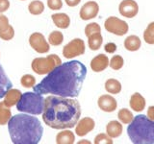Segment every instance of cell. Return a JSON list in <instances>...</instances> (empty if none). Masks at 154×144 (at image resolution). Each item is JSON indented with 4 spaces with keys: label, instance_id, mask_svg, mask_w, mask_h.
I'll use <instances>...</instances> for the list:
<instances>
[{
    "label": "cell",
    "instance_id": "6da1fadb",
    "mask_svg": "<svg viewBox=\"0 0 154 144\" xmlns=\"http://www.w3.org/2000/svg\"><path fill=\"white\" fill-rule=\"evenodd\" d=\"M87 76V67L79 61H70L55 67L33 90L40 94H52L75 98L79 95Z\"/></svg>",
    "mask_w": 154,
    "mask_h": 144
},
{
    "label": "cell",
    "instance_id": "7a4b0ae2",
    "mask_svg": "<svg viewBox=\"0 0 154 144\" xmlns=\"http://www.w3.org/2000/svg\"><path fill=\"white\" fill-rule=\"evenodd\" d=\"M81 116V106L74 98L50 95L45 99L42 119L55 130L73 128Z\"/></svg>",
    "mask_w": 154,
    "mask_h": 144
},
{
    "label": "cell",
    "instance_id": "3957f363",
    "mask_svg": "<svg viewBox=\"0 0 154 144\" xmlns=\"http://www.w3.org/2000/svg\"><path fill=\"white\" fill-rule=\"evenodd\" d=\"M8 130L14 144H38L43 134L40 120L28 113L11 117L8 122Z\"/></svg>",
    "mask_w": 154,
    "mask_h": 144
},
{
    "label": "cell",
    "instance_id": "277c9868",
    "mask_svg": "<svg viewBox=\"0 0 154 144\" xmlns=\"http://www.w3.org/2000/svg\"><path fill=\"white\" fill-rule=\"evenodd\" d=\"M127 134L134 144H154V121L139 114L129 123Z\"/></svg>",
    "mask_w": 154,
    "mask_h": 144
},
{
    "label": "cell",
    "instance_id": "5b68a950",
    "mask_svg": "<svg viewBox=\"0 0 154 144\" xmlns=\"http://www.w3.org/2000/svg\"><path fill=\"white\" fill-rule=\"evenodd\" d=\"M45 99L42 94L37 92H25L21 95L17 104V110L20 112L40 115L43 112Z\"/></svg>",
    "mask_w": 154,
    "mask_h": 144
},
{
    "label": "cell",
    "instance_id": "8992f818",
    "mask_svg": "<svg viewBox=\"0 0 154 144\" xmlns=\"http://www.w3.org/2000/svg\"><path fill=\"white\" fill-rule=\"evenodd\" d=\"M62 64V60L56 54L48 55L45 58H36L32 61L31 67L33 71L38 75L48 74Z\"/></svg>",
    "mask_w": 154,
    "mask_h": 144
},
{
    "label": "cell",
    "instance_id": "52a82bcc",
    "mask_svg": "<svg viewBox=\"0 0 154 144\" xmlns=\"http://www.w3.org/2000/svg\"><path fill=\"white\" fill-rule=\"evenodd\" d=\"M105 30L116 36H124L129 30L127 22L117 16H110L104 22Z\"/></svg>",
    "mask_w": 154,
    "mask_h": 144
},
{
    "label": "cell",
    "instance_id": "ba28073f",
    "mask_svg": "<svg viewBox=\"0 0 154 144\" xmlns=\"http://www.w3.org/2000/svg\"><path fill=\"white\" fill-rule=\"evenodd\" d=\"M86 51V45L81 38H73L63 48V56L66 59H73L75 57L83 55Z\"/></svg>",
    "mask_w": 154,
    "mask_h": 144
},
{
    "label": "cell",
    "instance_id": "9c48e42d",
    "mask_svg": "<svg viewBox=\"0 0 154 144\" xmlns=\"http://www.w3.org/2000/svg\"><path fill=\"white\" fill-rule=\"evenodd\" d=\"M29 44L36 52L43 54V53H47L50 49L49 43L45 40V36L42 33H33L32 35L29 37Z\"/></svg>",
    "mask_w": 154,
    "mask_h": 144
},
{
    "label": "cell",
    "instance_id": "30bf717a",
    "mask_svg": "<svg viewBox=\"0 0 154 144\" xmlns=\"http://www.w3.org/2000/svg\"><path fill=\"white\" fill-rule=\"evenodd\" d=\"M119 12L123 17L133 18L139 13L138 3L135 0H122L119 3Z\"/></svg>",
    "mask_w": 154,
    "mask_h": 144
},
{
    "label": "cell",
    "instance_id": "8fae6325",
    "mask_svg": "<svg viewBox=\"0 0 154 144\" xmlns=\"http://www.w3.org/2000/svg\"><path fill=\"white\" fill-rule=\"evenodd\" d=\"M99 13V5L95 1L86 2L80 9L79 16L82 20H90L97 16Z\"/></svg>",
    "mask_w": 154,
    "mask_h": 144
},
{
    "label": "cell",
    "instance_id": "7c38bea8",
    "mask_svg": "<svg viewBox=\"0 0 154 144\" xmlns=\"http://www.w3.org/2000/svg\"><path fill=\"white\" fill-rule=\"evenodd\" d=\"M95 127V122L91 117H84L81 120H78L76 123L75 133L78 136H85L90 132H91Z\"/></svg>",
    "mask_w": 154,
    "mask_h": 144
},
{
    "label": "cell",
    "instance_id": "4fadbf2b",
    "mask_svg": "<svg viewBox=\"0 0 154 144\" xmlns=\"http://www.w3.org/2000/svg\"><path fill=\"white\" fill-rule=\"evenodd\" d=\"M97 105L101 110L105 112H113L118 108V102L112 95H101L97 100Z\"/></svg>",
    "mask_w": 154,
    "mask_h": 144
},
{
    "label": "cell",
    "instance_id": "5bb4252c",
    "mask_svg": "<svg viewBox=\"0 0 154 144\" xmlns=\"http://www.w3.org/2000/svg\"><path fill=\"white\" fill-rule=\"evenodd\" d=\"M109 66V59L104 54H99L95 56L91 61V68L94 72H101Z\"/></svg>",
    "mask_w": 154,
    "mask_h": 144
},
{
    "label": "cell",
    "instance_id": "9a60e30c",
    "mask_svg": "<svg viewBox=\"0 0 154 144\" xmlns=\"http://www.w3.org/2000/svg\"><path fill=\"white\" fill-rule=\"evenodd\" d=\"M21 91L17 88H10L4 96V104L8 108H11L13 106L17 105L21 97Z\"/></svg>",
    "mask_w": 154,
    "mask_h": 144
},
{
    "label": "cell",
    "instance_id": "2e32d148",
    "mask_svg": "<svg viewBox=\"0 0 154 144\" xmlns=\"http://www.w3.org/2000/svg\"><path fill=\"white\" fill-rule=\"evenodd\" d=\"M146 99H144L143 96L139 92L132 94L129 101L130 107H131V109L134 112H143L144 108H146Z\"/></svg>",
    "mask_w": 154,
    "mask_h": 144
},
{
    "label": "cell",
    "instance_id": "e0dca14e",
    "mask_svg": "<svg viewBox=\"0 0 154 144\" xmlns=\"http://www.w3.org/2000/svg\"><path fill=\"white\" fill-rule=\"evenodd\" d=\"M123 131V127L120 122L117 120H112L107 125H106V134L111 138H117L119 136H122Z\"/></svg>",
    "mask_w": 154,
    "mask_h": 144
},
{
    "label": "cell",
    "instance_id": "ac0fdd59",
    "mask_svg": "<svg viewBox=\"0 0 154 144\" xmlns=\"http://www.w3.org/2000/svg\"><path fill=\"white\" fill-rule=\"evenodd\" d=\"M55 26L60 29H66L70 25V18L65 13H58L51 16Z\"/></svg>",
    "mask_w": 154,
    "mask_h": 144
},
{
    "label": "cell",
    "instance_id": "d6986e66",
    "mask_svg": "<svg viewBox=\"0 0 154 144\" xmlns=\"http://www.w3.org/2000/svg\"><path fill=\"white\" fill-rule=\"evenodd\" d=\"M12 82L10 81L8 76L5 73L2 65L0 64V99L4 98L5 94L10 88H12Z\"/></svg>",
    "mask_w": 154,
    "mask_h": 144
},
{
    "label": "cell",
    "instance_id": "ffe728a7",
    "mask_svg": "<svg viewBox=\"0 0 154 144\" xmlns=\"http://www.w3.org/2000/svg\"><path fill=\"white\" fill-rule=\"evenodd\" d=\"M75 141V136L69 130H65L56 136L57 144H73Z\"/></svg>",
    "mask_w": 154,
    "mask_h": 144
},
{
    "label": "cell",
    "instance_id": "44dd1931",
    "mask_svg": "<svg viewBox=\"0 0 154 144\" xmlns=\"http://www.w3.org/2000/svg\"><path fill=\"white\" fill-rule=\"evenodd\" d=\"M141 45H142L141 40H140V38L138 36H135V35L127 37L124 40L125 49L131 52L139 50L140 48H141Z\"/></svg>",
    "mask_w": 154,
    "mask_h": 144
},
{
    "label": "cell",
    "instance_id": "7402d4cb",
    "mask_svg": "<svg viewBox=\"0 0 154 144\" xmlns=\"http://www.w3.org/2000/svg\"><path fill=\"white\" fill-rule=\"evenodd\" d=\"M103 43V38L101 33H95L88 37V44L91 50L96 51L101 47Z\"/></svg>",
    "mask_w": 154,
    "mask_h": 144
},
{
    "label": "cell",
    "instance_id": "603a6c76",
    "mask_svg": "<svg viewBox=\"0 0 154 144\" xmlns=\"http://www.w3.org/2000/svg\"><path fill=\"white\" fill-rule=\"evenodd\" d=\"M105 89L110 94H119L122 91V84L116 79H108L105 82Z\"/></svg>",
    "mask_w": 154,
    "mask_h": 144
},
{
    "label": "cell",
    "instance_id": "cb8c5ba5",
    "mask_svg": "<svg viewBox=\"0 0 154 144\" xmlns=\"http://www.w3.org/2000/svg\"><path fill=\"white\" fill-rule=\"evenodd\" d=\"M29 13L33 16H38L42 14L45 11V5L41 1V0H34V1L30 2L28 6Z\"/></svg>",
    "mask_w": 154,
    "mask_h": 144
},
{
    "label": "cell",
    "instance_id": "d4e9b609",
    "mask_svg": "<svg viewBox=\"0 0 154 144\" xmlns=\"http://www.w3.org/2000/svg\"><path fill=\"white\" fill-rule=\"evenodd\" d=\"M12 117V112L7 106H5L3 102H0V125L8 124L9 120Z\"/></svg>",
    "mask_w": 154,
    "mask_h": 144
},
{
    "label": "cell",
    "instance_id": "484cf974",
    "mask_svg": "<svg viewBox=\"0 0 154 144\" xmlns=\"http://www.w3.org/2000/svg\"><path fill=\"white\" fill-rule=\"evenodd\" d=\"M64 41V35L60 31H53L48 36V43L52 46H59Z\"/></svg>",
    "mask_w": 154,
    "mask_h": 144
},
{
    "label": "cell",
    "instance_id": "4316f807",
    "mask_svg": "<svg viewBox=\"0 0 154 144\" xmlns=\"http://www.w3.org/2000/svg\"><path fill=\"white\" fill-rule=\"evenodd\" d=\"M118 118L122 124H129L133 120L134 116L131 110L128 109H122L118 112Z\"/></svg>",
    "mask_w": 154,
    "mask_h": 144
},
{
    "label": "cell",
    "instance_id": "83f0119b",
    "mask_svg": "<svg viewBox=\"0 0 154 144\" xmlns=\"http://www.w3.org/2000/svg\"><path fill=\"white\" fill-rule=\"evenodd\" d=\"M143 40L147 44H154V21L150 22L143 32Z\"/></svg>",
    "mask_w": 154,
    "mask_h": 144
},
{
    "label": "cell",
    "instance_id": "f1b7e54d",
    "mask_svg": "<svg viewBox=\"0 0 154 144\" xmlns=\"http://www.w3.org/2000/svg\"><path fill=\"white\" fill-rule=\"evenodd\" d=\"M124 64L123 58L119 55L113 56L112 59L109 61V66L114 70H119L122 68V66Z\"/></svg>",
    "mask_w": 154,
    "mask_h": 144
},
{
    "label": "cell",
    "instance_id": "f546056e",
    "mask_svg": "<svg viewBox=\"0 0 154 144\" xmlns=\"http://www.w3.org/2000/svg\"><path fill=\"white\" fill-rule=\"evenodd\" d=\"M20 84L23 88H33V86L36 85V78L31 74H25L21 77Z\"/></svg>",
    "mask_w": 154,
    "mask_h": 144
},
{
    "label": "cell",
    "instance_id": "4dcf8cb0",
    "mask_svg": "<svg viewBox=\"0 0 154 144\" xmlns=\"http://www.w3.org/2000/svg\"><path fill=\"white\" fill-rule=\"evenodd\" d=\"M14 37V30L12 25H8L7 28H5L4 30L0 31V38L3 40H11L12 38Z\"/></svg>",
    "mask_w": 154,
    "mask_h": 144
},
{
    "label": "cell",
    "instance_id": "1f68e13d",
    "mask_svg": "<svg viewBox=\"0 0 154 144\" xmlns=\"http://www.w3.org/2000/svg\"><path fill=\"white\" fill-rule=\"evenodd\" d=\"M95 33H101V28L98 25V23L96 22H93V23H90L88 25H86L85 27V35L88 38L89 36L93 35V34Z\"/></svg>",
    "mask_w": 154,
    "mask_h": 144
},
{
    "label": "cell",
    "instance_id": "d6a6232c",
    "mask_svg": "<svg viewBox=\"0 0 154 144\" xmlns=\"http://www.w3.org/2000/svg\"><path fill=\"white\" fill-rule=\"evenodd\" d=\"M113 140L107 134H99L94 138V144H113Z\"/></svg>",
    "mask_w": 154,
    "mask_h": 144
},
{
    "label": "cell",
    "instance_id": "836d02e7",
    "mask_svg": "<svg viewBox=\"0 0 154 144\" xmlns=\"http://www.w3.org/2000/svg\"><path fill=\"white\" fill-rule=\"evenodd\" d=\"M47 6L52 11H58L62 9L63 2L62 0H47Z\"/></svg>",
    "mask_w": 154,
    "mask_h": 144
},
{
    "label": "cell",
    "instance_id": "e575fe53",
    "mask_svg": "<svg viewBox=\"0 0 154 144\" xmlns=\"http://www.w3.org/2000/svg\"><path fill=\"white\" fill-rule=\"evenodd\" d=\"M117 49H118V47L114 42H108L107 44H105L104 46V50L107 53H109V54H113V53L117 51Z\"/></svg>",
    "mask_w": 154,
    "mask_h": 144
},
{
    "label": "cell",
    "instance_id": "d590c367",
    "mask_svg": "<svg viewBox=\"0 0 154 144\" xmlns=\"http://www.w3.org/2000/svg\"><path fill=\"white\" fill-rule=\"evenodd\" d=\"M9 25V19L6 16L0 14V31L4 30L5 28H7Z\"/></svg>",
    "mask_w": 154,
    "mask_h": 144
},
{
    "label": "cell",
    "instance_id": "8d00e7d4",
    "mask_svg": "<svg viewBox=\"0 0 154 144\" xmlns=\"http://www.w3.org/2000/svg\"><path fill=\"white\" fill-rule=\"evenodd\" d=\"M10 8L9 0H0V14H3L8 11Z\"/></svg>",
    "mask_w": 154,
    "mask_h": 144
},
{
    "label": "cell",
    "instance_id": "74e56055",
    "mask_svg": "<svg viewBox=\"0 0 154 144\" xmlns=\"http://www.w3.org/2000/svg\"><path fill=\"white\" fill-rule=\"evenodd\" d=\"M65 2L69 7H76L77 5H79L81 0H65Z\"/></svg>",
    "mask_w": 154,
    "mask_h": 144
},
{
    "label": "cell",
    "instance_id": "f35d334b",
    "mask_svg": "<svg viewBox=\"0 0 154 144\" xmlns=\"http://www.w3.org/2000/svg\"><path fill=\"white\" fill-rule=\"evenodd\" d=\"M147 117L154 121V106H150L147 109Z\"/></svg>",
    "mask_w": 154,
    "mask_h": 144
},
{
    "label": "cell",
    "instance_id": "ab89813d",
    "mask_svg": "<svg viewBox=\"0 0 154 144\" xmlns=\"http://www.w3.org/2000/svg\"><path fill=\"white\" fill-rule=\"evenodd\" d=\"M82 142H86V143H91L90 141H79L78 143H82Z\"/></svg>",
    "mask_w": 154,
    "mask_h": 144
},
{
    "label": "cell",
    "instance_id": "60d3db41",
    "mask_svg": "<svg viewBox=\"0 0 154 144\" xmlns=\"http://www.w3.org/2000/svg\"><path fill=\"white\" fill-rule=\"evenodd\" d=\"M20 1H25V0H20Z\"/></svg>",
    "mask_w": 154,
    "mask_h": 144
}]
</instances>
